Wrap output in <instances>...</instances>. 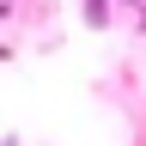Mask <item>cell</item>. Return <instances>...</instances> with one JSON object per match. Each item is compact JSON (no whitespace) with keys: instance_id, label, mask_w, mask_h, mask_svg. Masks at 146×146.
<instances>
[{"instance_id":"6da1fadb","label":"cell","mask_w":146,"mask_h":146,"mask_svg":"<svg viewBox=\"0 0 146 146\" xmlns=\"http://www.w3.org/2000/svg\"><path fill=\"white\" fill-rule=\"evenodd\" d=\"M110 12H116L110 0H85V25H91V31H104V25H110Z\"/></svg>"},{"instance_id":"7a4b0ae2","label":"cell","mask_w":146,"mask_h":146,"mask_svg":"<svg viewBox=\"0 0 146 146\" xmlns=\"http://www.w3.org/2000/svg\"><path fill=\"white\" fill-rule=\"evenodd\" d=\"M0 146H25V140H18V134H0Z\"/></svg>"},{"instance_id":"3957f363","label":"cell","mask_w":146,"mask_h":146,"mask_svg":"<svg viewBox=\"0 0 146 146\" xmlns=\"http://www.w3.org/2000/svg\"><path fill=\"white\" fill-rule=\"evenodd\" d=\"M140 31H146V0H140Z\"/></svg>"},{"instance_id":"277c9868","label":"cell","mask_w":146,"mask_h":146,"mask_svg":"<svg viewBox=\"0 0 146 146\" xmlns=\"http://www.w3.org/2000/svg\"><path fill=\"white\" fill-rule=\"evenodd\" d=\"M110 6H116V0H110ZM128 6H140V0H128Z\"/></svg>"}]
</instances>
